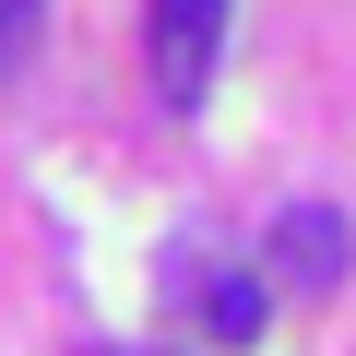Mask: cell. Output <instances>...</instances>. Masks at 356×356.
I'll use <instances>...</instances> for the list:
<instances>
[{
  "instance_id": "obj_1",
  "label": "cell",
  "mask_w": 356,
  "mask_h": 356,
  "mask_svg": "<svg viewBox=\"0 0 356 356\" xmlns=\"http://www.w3.org/2000/svg\"><path fill=\"white\" fill-rule=\"evenodd\" d=\"M356 273V226L332 214V202H285L273 226H261V285L273 297H332Z\"/></svg>"
},
{
  "instance_id": "obj_2",
  "label": "cell",
  "mask_w": 356,
  "mask_h": 356,
  "mask_svg": "<svg viewBox=\"0 0 356 356\" xmlns=\"http://www.w3.org/2000/svg\"><path fill=\"white\" fill-rule=\"evenodd\" d=\"M226 13H238V0H154V95H166V107H202V95H214Z\"/></svg>"
},
{
  "instance_id": "obj_3",
  "label": "cell",
  "mask_w": 356,
  "mask_h": 356,
  "mask_svg": "<svg viewBox=\"0 0 356 356\" xmlns=\"http://www.w3.org/2000/svg\"><path fill=\"white\" fill-rule=\"evenodd\" d=\"M178 297H191V321H202L214 344H250V332H261V309H273V285H261V273H226V261L202 273V250H178Z\"/></svg>"
},
{
  "instance_id": "obj_4",
  "label": "cell",
  "mask_w": 356,
  "mask_h": 356,
  "mask_svg": "<svg viewBox=\"0 0 356 356\" xmlns=\"http://www.w3.org/2000/svg\"><path fill=\"white\" fill-rule=\"evenodd\" d=\"M36 13H48V0H0V72L24 60V36H36Z\"/></svg>"
},
{
  "instance_id": "obj_5",
  "label": "cell",
  "mask_w": 356,
  "mask_h": 356,
  "mask_svg": "<svg viewBox=\"0 0 356 356\" xmlns=\"http://www.w3.org/2000/svg\"><path fill=\"white\" fill-rule=\"evenodd\" d=\"M107 356H119V344H107Z\"/></svg>"
}]
</instances>
